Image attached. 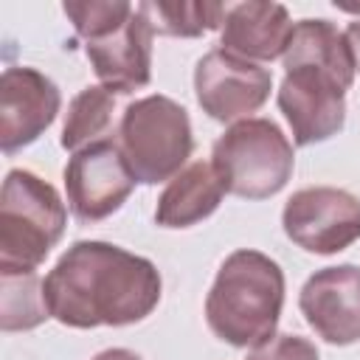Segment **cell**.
<instances>
[{
	"label": "cell",
	"instance_id": "12",
	"mask_svg": "<svg viewBox=\"0 0 360 360\" xmlns=\"http://www.w3.org/2000/svg\"><path fill=\"white\" fill-rule=\"evenodd\" d=\"M152 37L149 22L135 8L115 31L84 42V53L98 82L118 96L146 87L152 82Z\"/></svg>",
	"mask_w": 360,
	"mask_h": 360
},
{
	"label": "cell",
	"instance_id": "10",
	"mask_svg": "<svg viewBox=\"0 0 360 360\" xmlns=\"http://www.w3.org/2000/svg\"><path fill=\"white\" fill-rule=\"evenodd\" d=\"M59 87L28 65L6 68L0 76V149L17 155L31 146L59 115Z\"/></svg>",
	"mask_w": 360,
	"mask_h": 360
},
{
	"label": "cell",
	"instance_id": "22",
	"mask_svg": "<svg viewBox=\"0 0 360 360\" xmlns=\"http://www.w3.org/2000/svg\"><path fill=\"white\" fill-rule=\"evenodd\" d=\"M93 360H141V354H135L129 349H104Z\"/></svg>",
	"mask_w": 360,
	"mask_h": 360
},
{
	"label": "cell",
	"instance_id": "7",
	"mask_svg": "<svg viewBox=\"0 0 360 360\" xmlns=\"http://www.w3.org/2000/svg\"><path fill=\"white\" fill-rule=\"evenodd\" d=\"M135 174L118 141H101L70 155L65 166L68 211L76 222L93 225L112 217L135 191Z\"/></svg>",
	"mask_w": 360,
	"mask_h": 360
},
{
	"label": "cell",
	"instance_id": "2",
	"mask_svg": "<svg viewBox=\"0 0 360 360\" xmlns=\"http://www.w3.org/2000/svg\"><path fill=\"white\" fill-rule=\"evenodd\" d=\"M284 307L281 267L250 248L233 250L205 295V323L228 346L256 349L276 335Z\"/></svg>",
	"mask_w": 360,
	"mask_h": 360
},
{
	"label": "cell",
	"instance_id": "21",
	"mask_svg": "<svg viewBox=\"0 0 360 360\" xmlns=\"http://www.w3.org/2000/svg\"><path fill=\"white\" fill-rule=\"evenodd\" d=\"M346 42H349V51H352V62H354V73H360V20L349 22L346 31H343Z\"/></svg>",
	"mask_w": 360,
	"mask_h": 360
},
{
	"label": "cell",
	"instance_id": "4",
	"mask_svg": "<svg viewBox=\"0 0 360 360\" xmlns=\"http://www.w3.org/2000/svg\"><path fill=\"white\" fill-rule=\"evenodd\" d=\"M118 146L138 183L158 186L172 180L186 169L194 149L186 107L160 93L127 104L118 118Z\"/></svg>",
	"mask_w": 360,
	"mask_h": 360
},
{
	"label": "cell",
	"instance_id": "14",
	"mask_svg": "<svg viewBox=\"0 0 360 360\" xmlns=\"http://www.w3.org/2000/svg\"><path fill=\"white\" fill-rule=\"evenodd\" d=\"M225 197V186L211 163L194 160L169 180L155 205V222L160 228H191L208 219Z\"/></svg>",
	"mask_w": 360,
	"mask_h": 360
},
{
	"label": "cell",
	"instance_id": "16",
	"mask_svg": "<svg viewBox=\"0 0 360 360\" xmlns=\"http://www.w3.org/2000/svg\"><path fill=\"white\" fill-rule=\"evenodd\" d=\"M115 110H118V93H112L110 87L90 84L79 90L65 112V127L59 138L62 149L79 152L101 141H118Z\"/></svg>",
	"mask_w": 360,
	"mask_h": 360
},
{
	"label": "cell",
	"instance_id": "6",
	"mask_svg": "<svg viewBox=\"0 0 360 360\" xmlns=\"http://www.w3.org/2000/svg\"><path fill=\"white\" fill-rule=\"evenodd\" d=\"M284 233L307 253L332 256L360 239V197L335 186L295 191L281 211Z\"/></svg>",
	"mask_w": 360,
	"mask_h": 360
},
{
	"label": "cell",
	"instance_id": "19",
	"mask_svg": "<svg viewBox=\"0 0 360 360\" xmlns=\"http://www.w3.org/2000/svg\"><path fill=\"white\" fill-rule=\"evenodd\" d=\"M62 11L73 22L76 37L82 42H90L124 25L132 17L135 6L127 0H70L62 6Z\"/></svg>",
	"mask_w": 360,
	"mask_h": 360
},
{
	"label": "cell",
	"instance_id": "5",
	"mask_svg": "<svg viewBox=\"0 0 360 360\" xmlns=\"http://www.w3.org/2000/svg\"><path fill=\"white\" fill-rule=\"evenodd\" d=\"M211 166L225 194L242 200H267L278 194L295 169L290 138L270 118H245L231 124L211 149Z\"/></svg>",
	"mask_w": 360,
	"mask_h": 360
},
{
	"label": "cell",
	"instance_id": "15",
	"mask_svg": "<svg viewBox=\"0 0 360 360\" xmlns=\"http://www.w3.org/2000/svg\"><path fill=\"white\" fill-rule=\"evenodd\" d=\"M284 70L287 68H318L329 76H335L343 87H352L354 82V62L349 42L343 31H338L335 22L323 17H309L295 22L292 37L284 51Z\"/></svg>",
	"mask_w": 360,
	"mask_h": 360
},
{
	"label": "cell",
	"instance_id": "17",
	"mask_svg": "<svg viewBox=\"0 0 360 360\" xmlns=\"http://www.w3.org/2000/svg\"><path fill=\"white\" fill-rule=\"evenodd\" d=\"M158 37L194 39L214 28H222L228 6L222 3H191V0H143L135 6Z\"/></svg>",
	"mask_w": 360,
	"mask_h": 360
},
{
	"label": "cell",
	"instance_id": "20",
	"mask_svg": "<svg viewBox=\"0 0 360 360\" xmlns=\"http://www.w3.org/2000/svg\"><path fill=\"white\" fill-rule=\"evenodd\" d=\"M245 360H318V349L301 335H273L267 343L250 349Z\"/></svg>",
	"mask_w": 360,
	"mask_h": 360
},
{
	"label": "cell",
	"instance_id": "9",
	"mask_svg": "<svg viewBox=\"0 0 360 360\" xmlns=\"http://www.w3.org/2000/svg\"><path fill=\"white\" fill-rule=\"evenodd\" d=\"M346 90L335 76L318 68H287L278 87V110L284 112L295 146L323 143L346 124Z\"/></svg>",
	"mask_w": 360,
	"mask_h": 360
},
{
	"label": "cell",
	"instance_id": "11",
	"mask_svg": "<svg viewBox=\"0 0 360 360\" xmlns=\"http://www.w3.org/2000/svg\"><path fill=\"white\" fill-rule=\"evenodd\" d=\"M298 309L309 329L332 346L360 340V267L338 264L315 270L298 295Z\"/></svg>",
	"mask_w": 360,
	"mask_h": 360
},
{
	"label": "cell",
	"instance_id": "18",
	"mask_svg": "<svg viewBox=\"0 0 360 360\" xmlns=\"http://www.w3.org/2000/svg\"><path fill=\"white\" fill-rule=\"evenodd\" d=\"M0 329L3 332H28L51 318L45 287L37 273L0 276Z\"/></svg>",
	"mask_w": 360,
	"mask_h": 360
},
{
	"label": "cell",
	"instance_id": "3",
	"mask_svg": "<svg viewBox=\"0 0 360 360\" xmlns=\"http://www.w3.org/2000/svg\"><path fill=\"white\" fill-rule=\"evenodd\" d=\"M68 208L59 191L25 169H11L0 191V276L37 273L62 239Z\"/></svg>",
	"mask_w": 360,
	"mask_h": 360
},
{
	"label": "cell",
	"instance_id": "8",
	"mask_svg": "<svg viewBox=\"0 0 360 360\" xmlns=\"http://www.w3.org/2000/svg\"><path fill=\"white\" fill-rule=\"evenodd\" d=\"M273 76L225 48H211L194 68V96L202 112L219 124L250 118L270 98Z\"/></svg>",
	"mask_w": 360,
	"mask_h": 360
},
{
	"label": "cell",
	"instance_id": "13",
	"mask_svg": "<svg viewBox=\"0 0 360 360\" xmlns=\"http://www.w3.org/2000/svg\"><path fill=\"white\" fill-rule=\"evenodd\" d=\"M295 22L281 3L267 0H248L228 6L222 28H219V48L248 59V62H273L284 56L287 42L292 37Z\"/></svg>",
	"mask_w": 360,
	"mask_h": 360
},
{
	"label": "cell",
	"instance_id": "1",
	"mask_svg": "<svg viewBox=\"0 0 360 360\" xmlns=\"http://www.w3.org/2000/svg\"><path fill=\"white\" fill-rule=\"evenodd\" d=\"M51 318L70 329L129 326L160 304L158 267L118 245L73 242L42 281Z\"/></svg>",
	"mask_w": 360,
	"mask_h": 360
}]
</instances>
